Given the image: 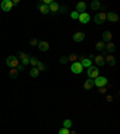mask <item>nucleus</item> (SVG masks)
<instances>
[{
	"instance_id": "f257e3e1",
	"label": "nucleus",
	"mask_w": 120,
	"mask_h": 134,
	"mask_svg": "<svg viewBox=\"0 0 120 134\" xmlns=\"http://www.w3.org/2000/svg\"><path fill=\"white\" fill-rule=\"evenodd\" d=\"M107 83H108V79L106 78V77H100V75H99V77H96V78L94 79V85L97 87L106 86Z\"/></svg>"
},
{
	"instance_id": "f03ea898",
	"label": "nucleus",
	"mask_w": 120,
	"mask_h": 134,
	"mask_svg": "<svg viewBox=\"0 0 120 134\" xmlns=\"http://www.w3.org/2000/svg\"><path fill=\"white\" fill-rule=\"evenodd\" d=\"M6 65L8 67H12V68H15L19 65V61H18V58L17 56H13V55H10L6 59Z\"/></svg>"
},
{
	"instance_id": "7ed1b4c3",
	"label": "nucleus",
	"mask_w": 120,
	"mask_h": 134,
	"mask_svg": "<svg viewBox=\"0 0 120 134\" xmlns=\"http://www.w3.org/2000/svg\"><path fill=\"white\" fill-rule=\"evenodd\" d=\"M99 73H100V71H99V68H97V67H94V66L88 67L87 74H88V77L90 79H95L96 77H99Z\"/></svg>"
},
{
	"instance_id": "20e7f679",
	"label": "nucleus",
	"mask_w": 120,
	"mask_h": 134,
	"mask_svg": "<svg viewBox=\"0 0 120 134\" xmlns=\"http://www.w3.org/2000/svg\"><path fill=\"white\" fill-rule=\"evenodd\" d=\"M71 71L73 72L75 74H80V73L83 72V66L80 65V62L75 61V62L71 65Z\"/></svg>"
},
{
	"instance_id": "39448f33",
	"label": "nucleus",
	"mask_w": 120,
	"mask_h": 134,
	"mask_svg": "<svg viewBox=\"0 0 120 134\" xmlns=\"http://www.w3.org/2000/svg\"><path fill=\"white\" fill-rule=\"evenodd\" d=\"M0 6H1V10L5 12H8L12 10V6H13V4H12L11 0H3L1 1V4H0Z\"/></svg>"
},
{
	"instance_id": "423d86ee",
	"label": "nucleus",
	"mask_w": 120,
	"mask_h": 134,
	"mask_svg": "<svg viewBox=\"0 0 120 134\" xmlns=\"http://www.w3.org/2000/svg\"><path fill=\"white\" fill-rule=\"evenodd\" d=\"M78 20H79L82 24H88L90 22V15L84 12V13H79V17H78Z\"/></svg>"
},
{
	"instance_id": "0eeeda50",
	"label": "nucleus",
	"mask_w": 120,
	"mask_h": 134,
	"mask_svg": "<svg viewBox=\"0 0 120 134\" xmlns=\"http://www.w3.org/2000/svg\"><path fill=\"white\" fill-rule=\"evenodd\" d=\"M106 20V13L104 12H101V13H97L95 17H94V22L96 24H102Z\"/></svg>"
},
{
	"instance_id": "6e6552de",
	"label": "nucleus",
	"mask_w": 120,
	"mask_h": 134,
	"mask_svg": "<svg viewBox=\"0 0 120 134\" xmlns=\"http://www.w3.org/2000/svg\"><path fill=\"white\" fill-rule=\"evenodd\" d=\"M106 20H109V22H112V23H115L119 20V17L116 13L114 12H108L107 15H106Z\"/></svg>"
},
{
	"instance_id": "1a4fd4ad",
	"label": "nucleus",
	"mask_w": 120,
	"mask_h": 134,
	"mask_svg": "<svg viewBox=\"0 0 120 134\" xmlns=\"http://www.w3.org/2000/svg\"><path fill=\"white\" fill-rule=\"evenodd\" d=\"M37 8L40 10V12L42 13V15H47V13H49V7H48L47 5H44L43 3H39V4H37Z\"/></svg>"
},
{
	"instance_id": "9d476101",
	"label": "nucleus",
	"mask_w": 120,
	"mask_h": 134,
	"mask_svg": "<svg viewBox=\"0 0 120 134\" xmlns=\"http://www.w3.org/2000/svg\"><path fill=\"white\" fill-rule=\"evenodd\" d=\"M84 38H85V34L82 31H78L73 35V41H75V42H82Z\"/></svg>"
},
{
	"instance_id": "9b49d317",
	"label": "nucleus",
	"mask_w": 120,
	"mask_h": 134,
	"mask_svg": "<svg viewBox=\"0 0 120 134\" xmlns=\"http://www.w3.org/2000/svg\"><path fill=\"white\" fill-rule=\"evenodd\" d=\"M102 42H111V39L113 38V35L111 31H108V30H106V31H103V34H102Z\"/></svg>"
},
{
	"instance_id": "f8f14e48",
	"label": "nucleus",
	"mask_w": 120,
	"mask_h": 134,
	"mask_svg": "<svg viewBox=\"0 0 120 134\" xmlns=\"http://www.w3.org/2000/svg\"><path fill=\"white\" fill-rule=\"evenodd\" d=\"M37 46H39V49H40L41 51H47L48 49H49V44H48V42H46V41H40Z\"/></svg>"
},
{
	"instance_id": "ddd939ff",
	"label": "nucleus",
	"mask_w": 120,
	"mask_h": 134,
	"mask_svg": "<svg viewBox=\"0 0 120 134\" xmlns=\"http://www.w3.org/2000/svg\"><path fill=\"white\" fill-rule=\"evenodd\" d=\"M85 8H87V5H85V3L80 1V3H78V4H77L76 11L78 12V13H84V12H85Z\"/></svg>"
},
{
	"instance_id": "4468645a",
	"label": "nucleus",
	"mask_w": 120,
	"mask_h": 134,
	"mask_svg": "<svg viewBox=\"0 0 120 134\" xmlns=\"http://www.w3.org/2000/svg\"><path fill=\"white\" fill-rule=\"evenodd\" d=\"M95 63L99 67H103V65L106 63V61H104V58L102 55H97L95 56Z\"/></svg>"
},
{
	"instance_id": "2eb2a0df",
	"label": "nucleus",
	"mask_w": 120,
	"mask_h": 134,
	"mask_svg": "<svg viewBox=\"0 0 120 134\" xmlns=\"http://www.w3.org/2000/svg\"><path fill=\"white\" fill-rule=\"evenodd\" d=\"M80 65L83 67H90L91 66V60L88 59V58H84V56H80Z\"/></svg>"
},
{
	"instance_id": "dca6fc26",
	"label": "nucleus",
	"mask_w": 120,
	"mask_h": 134,
	"mask_svg": "<svg viewBox=\"0 0 120 134\" xmlns=\"http://www.w3.org/2000/svg\"><path fill=\"white\" fill-rule=\"evenodd\" d=\"M92 86H94V79L89 78L84 82V89L85 90H90V89H92Z\"/></svg>"
},
{
	"instance_id": "f3484780",
	"label": "nucleus",
	"mask_w": 120,
	"mask_h": 134,
	"mask_svg": "<svg viewBox=\"0 0 120 134\" xmlns=\"http://www.w3.org/2000/svg\"><path fill=\"white\" fill-rule=\"evenodd\" d=\"M104 48H106L107 53H113V51L115 50V44L112 43V42H108L107 44H104Z\"/></svg>"
},
{
	"instance_id": "a211bd4d",
	"label": "nucleus",
	"mask_w": 120,
	"mask_h": 134,
	"mask_svg": "<svg viewBox=\"0 0 120 134\" xmlns=\"http://www.w3.org/2000/svg\"><path fill=\"white\" fill-rule=\"evenodd\" d=\"M104 61H106V62H107L111 67H113L114 65H115V58H114L113 55H108V56H106Z\"/></svg>"
},
{
	"instance_id": "6ab92c4d",
	"label": "nucleus",
	"mask_w": 120,
	"mask_h": 134,
	"mask_svg": "<svg viewBox=\"0 0 120 134\" xmlns=\"http://www.w3.org/2000/svg\"><path fill=\"white\" fill-rule=\"evenodd\" d=\"M49 7V12H58L59 11V4L55 3V1H53L52 4L48 6Z\"/></svg>"
},
{
	"instance_id": "aec40b11",
	"label": "nucleus",
	"mask_w": 120,
	"mask_h": 134,
	"mask_svg": "<svg viewBox=\"0 0 120 134\" xmlns=\"http://www.w3.org/2000/svg\"><path fill=\"white\" fill-rule=\"evenodd\" d=\"M90 6H91V10H94V11H96V10H99V8L101 7V4L99 0H94L91 4H90Z\"/></svg>"
},
{
	"instance_id": "412c9836",
	"label": "nucleus",
	"mask_w": 120,
	"mask_h": 134,
	"mask_svg": "<svg viewBox=\"0 0 120 134\" xmlns=\"http://www.w3.org/2000/svg\"><path fill=\"white\" fill-rule=\"evenodd\" d=\"M39 73H40V71H39L36 67H32L31 70H30V77H31V78H36V77H39Z\"/></svg>"
},
{
	"instance_id": "4be33fe9",
	"label": "nucleus",
	"mask_w": 120,
	"mask_h": 134,
	"mask_svg": "<svg viewBox=\"0 0 120 134\" xmlns=\"http://www.w3.org/2000/svg\"><path fill=\"white\" fill-rule=\"evenodd\" d=\"M8 74H10V78L11 79H16L17 77H18V71H17L16 68H11Z\"/></svg>"
},
{
	"instance_id": "5701e85b",
	"label": "nucleus",
	"mask_w": 120,
	"mask_h": 134,
	"mask_svg": "<svg viewBox=\"0 0 120 134\" xmlns=\"http://www.w3.org/2000/svg\"><path fill=\"white\" fill-rule=\"evenodd\" d=\"M96 50L103 51L104 50V42H102V41L97 42V43H96Z\"/></svg>"
},
{
	"instance_id": "b1692460",
	"label": "nucleus",
	"mask_w": 120,
	"mask_h": 134,
	"mask_svg": "<svg viewBox=\"0 0 120 134\" xmlns=\"http://www.w3.org/2000/svg\"><path fill=\"white\" fill-rule=\"evenodd\" d=\"M63 125H64V128H67L68 129V128L72 126V121L70 118H66V120H64V123H63Z\"/></svg>"
},
{
	"instance_id": "393cba45",
	"label": "nucleus",
	"mask_w": 120,
	"mask_h": 134,
	"mask_svg": "<svg viewBox=\"0 0 120 134\" xmlns=\"http://www.w3.org/2000/svg\"><path fill=\"white\" fill-rule=\"evenodd\" d=\"M36 66H37L36 68H37L39 71H46V66H44V63H42V62H40V61H39Z\"/></svg>"
},
{
	"instance_id": "a878e982",
	"label": "nucleus",
	"mask_w": 120,
	"mask_h": 134,
	"mask_svg": "<svg viewBox=\"0 0 120 134\" xmlns=\"http://www.w3.org/2000/svg\"><path fill=\"white\" fill-rule=\"evenodd\" d=\"M37 59L36 58H30V60H29V63H31V66L32 67H36V65H37Z\"/></svg>"
},
{
	"instance_id": "bb28decb",
	"label": "nucleus",
	"mask_w": 120,
	"mask_h": 134,
	"mask_svg": "<svg viewBox=\"0 0 120 134\" xmlns=\"http://www.w3.org/2000/svg\"><path fill=\"white\" fill-rule=\"evenodd\" d=\"M78 17H79V13H78L77 11L71 12V18L72 19H78Z\"/></svg>"
},
{
	"instance_id": "cd10ccee",
	"label": "nucleus",
	"mask_w": 120,
	"mask_h": 134,
	"mask_svg": "<svg viewBox=\"0 0 120 134\" xmlns=\"http://www.w3.org/2000/svg\"><path fill=\"white\" fill-rule=\"evenodd\" d=\"M67 62H68L67 56H61V58H60V63H63V65H66Z\"/></svg>"
},
{
	"instance_id": "c85d7f7f",
	"label": "nucleus",
	"mask_w": 120,
	"mask_h": 134,
	"mask_svg": "<svg viewBox=\"0 0 120 134\" xmlns=\"http://www.w3.org/2000/svg\"><path fill=\"white\" fill-rule=\"evenodd\" d=\"M29 60H30V56L24 58V59L22 60V65H23V66H27V65H29Z\"/></svg>"
},
{
	"instance_id": "c756f323",
	"label": "nucleus",
	"mask_w": 120,
	"mask_h": 134,
	"mask_svg": "<svg viewBox=\"0 0 120 134\" xmlns=\"http://www.w3.org/2000/svg\"><path fill=\"white\" fill-rule=\"evenodd\" d=\"M17 56H18L19 59L23 60L24 58H27V56H29V55H28V54H25V53H23V51H18V55H17Z\"/></svg>"
},
{
	"instance_id": "7c9ffc66",
	"label": "nucleus",
	"mask_w": 120,
	"mask_h": 134,
	"mask_svg": "<svg viewBox=\"0 0 120 134\" xmlns=\"http://www.w3.org/2000/svg\"><path fill=\"white\" fill-rule=\"evenodd\" d=\"M59 134H70V130H68L67 128H64V127H63V128L59 130Z\"/></svg>"
},
{
	"instance_id": "2f4dec72",
	"label": "nucleus",
	"mask_w": 120,
	"mask_h": 134,
	"mask_svg": "<svg viewBox=\"0 0 120 134\" xmlns=\"http://www.w3.org/2000/svg\"><path fill=\"white\" fill-rule=\"evenodd\" d=\"M67 59H68V61H76V59H77V56H76V54H71L70 56H67Z\"/></svg>"
},
{
	"instance_id": "473e14b6",
	"label": "nucleus",
	"mask_w": 120,
	"mask_h": 134,
	"mask_svg": "<svg viewBox=\"0 0 120 134\" xmlns=\"http://www.w3.org/2000/svg\"><path fill=\"white\" fill-rule=\"evenodd\" d=\"M36 44H39V41H37V39H36V38H31V39H30V46L34 47V46H36Z\"/></svg>"
},
{
	"instance_id": "72a5a7b5",
	"label": "nucleus",
	"mask_w": 120,
	"mask_h": 134,
	"mask_svg": "<svg viewBox=\"0 0 120 134\" xmlns=\"http://www.w3.org/2000/svg\"><path fill=\"white\" fill-rule=\"evenodd\" d=\"M59 11L61 12V13H65V12L67 11V7H66V6H59Z\"/></svg>"
},
{
	"instance_id": "f704fd0d",
	"label": "nucleus",
	"mask_w": 120,
	"mask_h": 134,
	"mask_svg": "<svg viewBox=\"0 0 120 134\" xmlns=\"http://www.w3.org/2000/svg\"><path fill=\"white\" fill-rule=\"evenodd\" d=\"M106 91H107V89H106V87H99V92H100V93H106Z\"/></svg>"
},
{
	"instance_id": "c9c22d12",
	"label": "nucleus",
	"mask_w": 120,
	"mask_h": 134,
	"mask_svg": "<svg viewBox=\"0 0 120 134\" xmlns=\"http://www.w3.org/2000/svg\"><path fill=\"white\" fill-rule=\"evenodd\" d=\"M16 70H17L18 72H19V71H23V70H24V66H23V65H18Z\"/></svg>"
},
{
	"instance_id": "e433bc0d",
	"label": "nucleus",
	"mask_w": 120,
	"mask_h": 134,
	"mask_svg": "<svg viewBox=\"0 0 120 134\" xmlns=\"http://www.w3.org/2000/svg\"><path fill=\"white\" fill-rule=\"evenodd\" d=\"M106 98H107V101H108V102H113V96L108 95L107 97H106Z\"/></svg>"
},
{
	"instance_id": "4c0bfd02",
	"label": "nucleus",
	"mask_w": 120,
	"mask_h": 134,
	"mask_svg": "<svg viewBox=\"0 0 120 134\" xmlns=\"http://www.w3.org/2000/svg\"><path fill=\"white\" fill-rule=\"evenodd\" d=\"M18 3H19V0H13V1H12V4L13 5H17Z\"/></svg>"
},
{
	"instance_id": "58836bf2",
	"label": "nucleus",
	"mask_w": 120,
	"mask_h": 134,
	"mask_svg": "<svg viewBox=\"0 0 120 134\" xmlns=\"http://www.w3.org/2000/svg\"><path fill=\"white\" fill-rule=\"evenodd\" d=\"M70 134H76V132H75V130H72V132H70Z\"/></svg>"
}]
</instances>
